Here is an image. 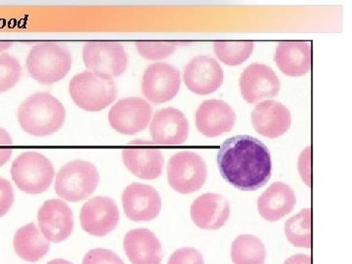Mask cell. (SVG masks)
I'll use <instances>...</instances> for the list:
<instances>
[{"mask_svg":"<svg viewBox=\"0 0 352 264\" xmlns=\"http://www.w3.org/2000/svg\"><path fill=\"white\" fill-rule=\"evenodd\" d=\"M217 164L224 180L241 191L261 188L272 175L270 150L249 135L227 139L217 154Z\"/></svg>","mask_w":352,"mask_h":264,"instance_id":"obj_1","label":"cell"},{"mask_svg":"<svg viewBox=\"0 0 352 264\" xmlns=\"http://www.w3.org/2000/svg\"><path fill=\"white\" fill-rule=\"evenodd\" d=\"M17 119L25 133L44 138L63 127L66 111L56 97L48 92H36L22 102L18 108Z\"/></svg>","mask_w":352,"mask_h":264,"instance_id":"obj_2","label":"cell"},{"mask_svg":"<svg viewBox=\"0 0 352 264\" xmlns=\"http://www.w3.org/2000/svg\"><path fill=\"white\" fill-rule=\"evenodd\" d=\"M25 65L34 80L41 85H53L68 75L73 65V55L66 46L43 41L32 48Z\"/></svg>","mask_w":352,"mask_h":264,"instance_id":"obj_3","label":"cell"},{"mask_svg":"<svg viewBox=\"0 0 352 264\" xmlns=\"http://www.w3.org/2000/svg\"><path fill=\"white\" fill-rule=\"evenodd\" d=\"M11 176L16 186L30 195H38L50 188L55 177L54 166L38 152L22 153L11 166Z\"/></svg>","mask_w":352,"mask_h":264,"instance_id":"obj_4","label":"cell"},{"mask_svg":"<svg viewBox=\"0 0 352 264\" xmlns=\"http://www.w3.org/2000/svg\"><path fill=\"white\" fill-rule=\"evenodd\" d=\"M99 180L100 176L94 164L75 160L58 171L55 192L64 200L76 203L91 196L98 186Z\"/></svg>","mask_w":352,"mask_h":264,"instance_id":"obj_5","label":"cell"},{"mask_svg":"<svg viewBox=\"0 0 352 264\" xmlns=\"http://www.w3.org/2000/svg\"><path fill=\"white\" fill-rule=\"evenodd\" d=\"M82 60L88 71L106 80L119 78L129 65L126 51L117 41H87L82 47Z\"/></svg>","mask_w":352,"mask_h":264,"instance_id":"obj_6","label":"cell"},{"mask_svg":"<svg viewBox=\"0 0 352 264\" xmlns=\"http://www.w3.org/2000/svg\"><path fill=\"white\" fill-rule=\"evenodd\" d=\"M69 92L76 105L87 112H100L109 107L117 96L113 80H106L85 71L72 78Z\"/></svg>","mask_w":352,"mask_h":264,"instance_id":"obj_7","label":"cell"},{"mask_svg":"<svg viewBox=\"0 0 352 264\" xmlns=\"http://www.w3.org/2000/svg\"><path fill=\"white\" fill-rule=\"evenodd\" d=\"M166 171L171 188L180 194L198 191L208 177L207 164L193 151L176 153L168 161Z\"/></svg>","mask_w":352,"mask_h":264,"instance_id":"obj_8","label":"cell"},{"mask_svg":"<svg viewBox=\"0 0 352 264\" xmlns=\"http://www.w3.org/2000/svg\"><path fill=\"white\" fill-rule=\"evenodd\" d=\"M152 107L140 97H126L118 101L109 113V124L124 135H134L149 126Z\"/></svg>","mask_w":352,"mask_h":264,"instance_id":"obj_9","label":"cell"},{"mask_svg":"<svg viewBox=\"0 0 352 264\" xmlns=\"http://www.w3.org/2000/svg\"><path fill=\"white\" fill-rule=\"evenodd\" d=\"M182 85L180 72L175 66L157 62L146 69L142 80V91L146 98L155 104L173 100Z\"/></svg>","mask_w":352,"mask_h":264,"instance_id":"obj_10","label":"cell"},{"mask_svg":"<svg viewBox=\"0 0 352 264\" xmlns=\"http://www.w3.org/2000/svg\"><path fill=\"white\" fill-rule=\"evenodd\" d=\"M80 220L85 232L96 237H103L119 226V208L112 198L94 197L82 206Z\"/></svg>","mask_w":352,"mask_h":264,"instance_id":"obj_11","label":"cell"},{"mask_svg":"<svg viewBox=\"0 0 352 264\" xmlns=\"http://www.w3.org/2000/svg\"><path fill=\"white\" fill-rule=\"evenodd\" d=\"M241 94L245 102L256 104L279 94L281 82L274 69L266 65H250L240 78Z\"/></svg>","mask_w":352,"mask_h":264,"instance_id":"obj_12","label":"cell"},{"mask_svg":"<svg viewBox=\"0 0 352 264\" xmlns=\"http://www.w3.org/2000/svg\"><path fill=\"white\" fill-rule=\"evenodd\" d=\"M39 230L50 242L68 239L74 230V212L68 204L60 199L44 201L38 212Z\"/></svg>","mask_w":352,"mask_h":264,"instance_id":"obj_13","label":"cell"},{"mask_svg":"<svg viewBox=\"0 0 352 264\" xmlns=\"http://www.w3.org/2000/svg\"><path fill=\"white\" fill-rule=\"evenodd\" d=\"M122 201L124 214L132 221H151L162 210L159 192L151 185L142 183L129 184L122 193Z\"/></svg>","mask_w":352,"mask_h":264,"instance_id":"obj_14","label":"cell"},{"mask_svg":"<svg viewBox=\"0 0 352 264\" xmlns=\"http://www.w3.org/2000/svg\"><path fill=\"white\" fill-rule=\"evenodd\" d=\"M183 78L187 88L193 94H212L223 82V69L214 58L197 56L185 67Z\"/></svg>","mask_w":352,"mask_h":264,"instance_id":"obj_15","label":"cell"},{"mask_svg":"<svg viewBox=\"0 0 352 264\" xmlns=\"http://www.w3.org/2000/svg\"><path fill=\"white\" fill-rule=\"evenodd\" d=\"M190 126L182 111L164 108L153 116L150 132L153 141L157 145H182L188 139Z\"/></svg>","mask_w":352,"mask_h":264,"instance_id":"obj_16","label":"cell"},{"mask_svg":"<svg viewBox=\"0 0 352 264\" xmlns=\"http://www.w3.org/2000/svg\"><path fill=\"white\" fill-rule=\"evenodd\" d=\"M195 120L197 129L203 135L214 138L232 131L237 117L226 102L210 99L199 106Z\"/></svg>","mask_w":352,"mask_h":264,"instance_id":"obj_17","label":"cell"},{"mask_svg":"<svg viewBox=\"0 0 352 264\" xmlns=\"http://www.w3.org/2000/svg\"><path fill=\"white\" fill-rule=\"evenodd\" d=\"M252 126L264 138L274 139L284 135L292 124L286 106L274 100L261 102L252 113Z\"/></svg>","mask_w":352,"mask_h":264,"instance_id":"obj_18","label":"cell"},{"mask_svg":"<svg viewBox=\"0 0 352 264\" xmlns=\"http://www.w3.org/2000/svg\"><path fill=\"white\" fill-rule=\"evenodd\" d=\"M230 217V205L226 197L206 193L197 198L191 206V219L199 228L217 230Z\"/></svg>","mask_w":352,"mask_h":264,"instance_id":"obj_19","label":"cell"},{"mask_svg":"<svg viewBox=\"0 0 352 264\" xmlns=\"http://www.w3.org/2000/svg\"><path fill=\"white\" fill-rule=\"evenodd\" d=\"M124 252L132 264H161L163 248L149 229H132L124 239Z\"/></svg>","mask_w":352,"mask_h":264,"instance_id":"obj_20","label":"cell"},{"mask_svg":"<svg viewBox=\"0 0 352 264\" xmlns=\"http://www.w3.org/2000/svg\"><path fill=\"white\" fill-rule=\"evenodd\" d=\"M275 61L284 75L298 78L311 69V44L308 41H282L278 44Z\"/></svg>","mask_w":352,"mask_h":264,"instance_id":"obj_21","label":"cell"},{"mask_svg":"<svg viewBox=\"0 0 352 264\" xmlns=\"http://www.w3.org/2000/svg\"><path fill=\"white\" fill-rule=\"evenodd\" d=\"M296 204V194L292 187L284 182H275L259 197L258 210L263 219L274 222L293 212Z\"/></svg>","mask_w":352,"mask_h":264,"instance_id":"obj_22","label":"cell"},{"mask_svg":"<svg viewBox=\"0 0 352 264\" xmlns=\"http://www.w3.org/2000/svg\"><path fill=\"white\" fill-rule=\"evenodd\" d=\"M122 161L132 175L142 179H156L162 175L164 156L155 148H127L122 150Z\"/></svg>","mask_w":352,"mask_h":264,"instance_id":"obj_23","label":"cell"},{"mask_svg":"<svg viewBox=\"0 0 352 264\" xmlns=\"http://www.w3.org/2000/svg\"><path fill=\"white\" fill-rule=\"evenodd\" d=\"M13 245L20 258L32 263H38L50 249V241L44 237L34 222L16 231Z\"/></svg>","mask_w":352,"mask_h":264,"instance_id":"obj_24","label":"cell"},{"mask_svg":"<svg viewBox=\"0 0 352 264\" xmlns=\"http://www.w3.org/2000/svg\"><path fill=\"white\" fill-rule=\"evenodd\" d=\"M265 258V245L256 236L245 234L233 241L231 258L234 264H264Z\"/></svg>","mask_w":352,"mask_h":264,"instance_id":"obj_25","label":"cell"},{"mask_svg":"<svg viewBox=\"0 0 352 264\" xmlns=\"http://www.w3.org/2000/svg\"><path fill=\"white\" fill-rule=\"evenodd\" d=\"M285 234L292 245L298 248H311V210L303 208L285 223Z\"/></svg>","mask_w":352,"mask_h":264,"instance_id":"obj_26","label":"cell"},{"mask_svg":"<svg viewBox=\"0 0 352 264\" xmlns=\"http://www.w3.org/2000/svg\"><path fill=\"white\" fill-rule=\"evenodd\" d=\"M215 55L222 63L228 66H239L252 56V41H219L214 43Z\"/></svg>","mask_w":352,"mask_h":264,"instance_id":"obj_27","label":"cell"},{"mask_svg":"<svg viewBox=\"0 0 352 264\" xmlns=\"http://www.w3.org/2000/svg\"><path fill=\"white\" fill-rule=\"evenodd\" d=\"M22 76V66L17 58L1 53L0 54V94L16 87Z\"/></svg>","mask_w":352,"mask_h":264,"instance_id":"obj_28","label":"cell"},{"mask_svg":"<svg viewBox=\"0 0 352 264\" xmlns=\"http://www.w3.org/2000/svg\"><path fill=\"white\" fill-rule=\"evenodd\" d=\"M136 50L139 55L147 60L160 61L173 56L176 51V45L164 41H136Z\"/></svg>","mask_w":352,"mask_h":264,"instance_id":"obj_29","label":"cell"},{"mask_svg":"<svg viewBox=\"0 0 352 264\" xmlns=\"http://www.w3.org/2000/svg\"><path fill=\"white\" fill-rule=\"evenodd\" d=\"M82 264H126L115 252L108 249L90 250L83 258Z\"/></svg>","mask_w":352,"mask_h":264,"instance_id":"obj_30","label":"cell"},{"mask_svg":"<svg viewBox=\"0 0 352 264\" xmlns=\"http://www.w3.org/2000/svg\"><path fill=\"white\" fill-rule=\"evenodd\" d=\"M168 264H205V261L198 250L194 248H182L171 254Z\"/></svg>","mask_w":352,"mask_h":264,"instance_id":"obj_31","label":"cell"},{"mask_svg":"<svg viewBox=\"0 0 352 264\" xmlns=\"http://www.w3.org/2000/svg\"><path fill=\"white\" fill-rule=\"evenodd\" d=\"M15 201V194L10 182L0 177V219L8 214Z\"/></svg>","mask_w":352,"mask_h":264,"instance_id":"obj_32","label":"cell"},{"mask_svg":"<svg viewBox=\"0 0 352 264\" xmlns=\"http://www.w3.org/2000/svg\"><path fill=\"white\" fill-rule=\"evenodd\" d=\"M13 140L6 129L0 127V166H4L12 156Z\"/></svg>","mask_w":352,"mask_h":264,"instance_id":"obj_33","label":"cell"},{"mask_svg":"<svg viewBox=\"0 0 352 264\" xmlns=\"http://www.w3.org/2000/svg\"><path fill=\"white\" fill-rule=\"evenodd\" d=\"M310 151H311V148L308 146L307 149L303 150L300 160H298V170H300L303 182L307 183L308 187H310V157H311Z\"/></svg>","mask_w":352,"mask_h":264,"instance_id":"obj_34","label":"cell"},{"mask_svg":"<svg viewBox=\"0 0 352 264\" xmlns=\"http://www.w3.org/2000/svg\"><path fill=\"white\" fill-rule=\"evenodd\" d=\"M284 264H311V256L305 254H295L287 259Z\"/></svg>","mask_w":352,"mask_h":264,"instance_id":"obj_35","label":"cell"},{"mask_svg":"<svg viewBox=\"0 0 352 264\" xmlns=\"http://www.w3.org/2000/svg\"><path fill=\"white\" fill-rule=\"evenodd\" d=\"M14 43L10 41H0V54L6 52V50H10L12 47Z\"/></svg>","mask_w":352,"mask_h":264,"instance_id":"obj_36","label":"cell"},{"mask_svg":"<svg viewBox=\"0 0 352 264\" xmlns=\"http://www.w3.org/2000/svg\"><path fill=\"white\" fill-rule=\"evenodd\" d=\"M46 264H73L71 263V261H66V259L63 258H56L53 259V261H50V263H47Z\"/></svg>","mask_w":352,"mask_h":264,"instance_id":"obj_37","label":"cell"}]
</instances>
